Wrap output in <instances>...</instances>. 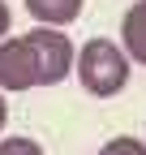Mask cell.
<instances>
[{
    "label": "cell",
    "instance_id": "8",
    "mask_svg": "<svg viewBox=\"0 0 146 155\" xmlns=\"http://www.w3.org/2000/svg\"><path fill=\"white\" fill-rule=\"evenodd\" d=\"M9 22H13V13H9V5H5V0H0V39L9 35Z\"/></svg>",
    "mask_w": 146,
    "mask_h": 155
},
{
    "label": "cell",
    "instance_id": "5",
    "mask_svg": "<svg viewBox=\"0 0 146 155\" xmlns=\"http://www.w3.org/2000/svg\"><path fill=\"white\" fill-rule=\"evenodd\" d=\"M26 13L43 26H69L82 17V0H26Z\"/></svg>",
    "mask_w": 146,
    "mask_h": 155
},
{
    "label": "cell",
    "instance_id": "3",
    "mask_svg": "<svg viewBox=\"0 0 146 155\" xmlns=\"http://www.w3.org/2000/svg\"><path fill=\"white\" fill-rule=\"evenodd\" d=\"M30 86H43L30 39L26 35L0 39V91H30Z\"/></svg>",
    "mask_w": 146,
    "mask_h": 155
},
{
    "label": "cell",
    "instance_id": "2",
    "mask_svg": "<svg viewBox=\"0 0 146 155\" xmlns=\"http://www.w3.org/2000/svg\"><path fill=\"white\" fill-rule=\"evenodd\" d=\"M30 48H34V61H39V82L43 86H56L73 73L78 65V52H73V39L65 35V26H34L30 35Z\"/></svg>",
    "mask_w": 146,
    "mask_h": 155
},
{
    "label": "cell",
    "instance_id": "1",
    "mask_svg": "<svg viewBox=\"0 0 146 155\" xmlns=\"http://www.w3.org/2000/svg\"><path fill=\"white\" fill-rule=\"evenodd\" d=\"M73 73H78V82L86 86V95L112 99V95H120L125 82H129V52L120 43H112V39H90V43H82Z\"/></svg>",
    "mask_w": 146,
    "mask_h": 155
},
{
    "label": "cell",
    "instance_id": "7",
    "mask_svg": "<svg viewBox=\"0 0 146 155\" xmlns=\"http://www.w3.org/2000/svg\"><path fill=\"white\" fill-rule=\"evenodd\" d=\"M0 155H43V147L34 138H5L0 142Z\"/></svg>",
    "mask_w": 146,
    "mask_h": 155
},
{
    "label": "cell",
    "instance_id": "6",
    "mask_svg": "<svg viewBox=\"0 0 146 155\" xmlns=\"http://www.w3.org/2000/svg\"><path fill=\"white\" fill-rule=\"evenodd\" d=\"M95 155H146V147H142L138 138H112L107 147H99Z\"/></svg>",
    "mask_w": 146,
    "mask_h": 155
},
{
    "label": "cell",
    "instance_id": "4",
    "mask_svg": "<svg viewBox=\"0 0 146 155\" xmlns=\"http://www.w3.org/2000/svg\"><path fill=\"white\" fill-rule=\"evenodd\" d=\"M120 48L129 52L133 65H146V0H138L120 17Z\"/></svg>",
    "mask_w": 146,
    "mask_h": 155
},
{
    "label": "cell",
    "instance_id": "9",
    "mask_svg": "<svg viewBox=\"0 0 146 155\" xmlns=\"http://www.w3.org/2000/svg\"><path fill=\"white\" fill-rule=\"evenodd\" d=\"M5 121H9V104H5V91H0V129H5Z\"/></svg>",
    "mask_w": 146,
    "mask_h": 155
}]
</instances>
